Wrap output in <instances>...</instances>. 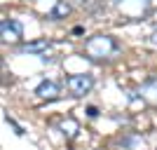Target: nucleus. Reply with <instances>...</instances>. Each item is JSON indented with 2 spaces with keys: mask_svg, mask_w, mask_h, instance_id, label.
<instances>
[{
  "mask_svg": "<svg viewBox=\"0 0 157 150\" xmlns=\"http://www.w3.org/2000/svg\"><path fill=\"white\" fill-rule=\"evenodd\" d=\"M85 52L92 56V59H103V56H110L113 52H117V40L110 38V35H94L85 42Z\"/></svg>",
  "mask_w": 157,
  "mask_h": 150,
  "instance_id": "f257e3e1",
  "label": "nucleus"
},
{
  "mask_svg": "<svg viewBox=\"0 0 157 150\" xmlns=\"http://www.w3.org/2000/svg\"><path fill=\"white\" fill-rule=\"evenodd\" d=\"M66 85H68V89H71L73 96H85V94L92 91L94 78H92V75H87V73H80V75H71Z\"/></svg>",
  "mask_w": 157,
  "mask_h": 150,
  "instance_id": "f03ea898",
  "label": "nucleus"
},
{
  "mask_svg": "<svg viewBox=\"0 0 157 150\" xmlns=\"http://www.w3.org/2000/svg\"><path fill=\"white\" fill-rule=\"evenodd\" d=\"M0 35L5 42H19L24 38V26H21V21L17 19H2L0 21Z\"/></svg>",
  "mask_w": 157,
  "mask_h": 150,
  "instance_id": "7ed1b4c3",
  "label": "nucleus"
},
{
  "mask_svg": "<svg viewBox=\"0 0 157 150\" xmlns=\"http://www.w3.org/2000/svg\"><path fill=\"white\" fill-rule=\"evenodd\" d=\"M35 94H38L40 98H49V101H52V98L59 96V85L52 82V80H42L38 85V89H35Z\"/></svg>",
  "mask_w": 157,
  "mask_h": 150,
  "instance_id": "20e7f679",
  "label": "nucleus"
},
{
  "mask_svg": "<svg viewBox=\"0 0 157 150\" xmlns=\"http://www.w3.org/2000/svg\"><path fill=\"white\" fill-rule=\"evenodd\" d=\"M49 49V42L47 40H35V42H26V45L19 47L21 54H42Z\"/></svg>",
  "mask_w": 157,
  "mask_h": 150,
  "instance_id": "39448f33",
  "label": "nucleus"
},
{
  "mask_svg": "<svg viewBox=\"0 0 157 150\" xmlns=\"http://www.w3.org/2000/svg\"><path fill=\"white\" fill-rule=\"evenodd\" d=\"M68 12H71V5L61 0V2H56V7L52 10V14H49V17H52V19H61V17H66Z\"/></svg>",
  "mask_w": 157,
  "mask_h": 150,
  "instance_id": "423d86ee",
  "label": "nucleus"
},
{
  "mask_svg": "<svg viewBox=\"0 0 157 150\" xmlns=\"http://www.w3.org/2000/svg\"><path fill=\"white\" fill-rule=\"evenodd\" d=\"M87 115H89V117H96V115H98V110L94 108V106H89V108H87Z\"/></svg>",
  "mask_w": 157,
  "mask_h": 150,
  "instance_id": "0eeeda50",
  "label": "nucleus"
},
{
  "mask_svg": "<svg viewBox=\"0 0 157 150\" xmlns=\"http://www.w3.org/2000/svg\"><path fill=\"white\" fill-rule=\"evenodd\" d=\"M150 42H152V45L157 47V31H155V33H152V35H150Z\"/></svg>",
  "mask_w": 157,
  "mask_h": 150,
  "instance_id": "6e6552de",
  "label": "nucleus"
}]
</instances>
